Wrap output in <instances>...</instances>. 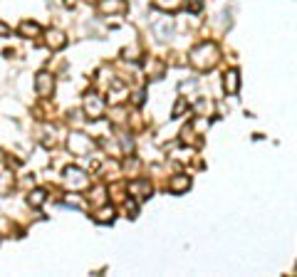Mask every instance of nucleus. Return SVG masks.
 <instances>
[{"instance_id": "23", "label": "nucleus", "mask_w": 297, "mask_h": 277, "mask_svg": "<svg viewBox=\"0 0 297 277\" xmlns=\"http://www.w3.org/2000/svg\"><path fill=\"white\" fill-rule=\"evenodd\" d=\"M201 5H203V0H193L191 2V10H201Z\"/></svg>"}, {"instance_id": "7", "label": "nucleus", "mask_w": 297, "mask_h": 277, "mask_svg": "<svg viewBox=\"0 0 297 277\" xmlns=\"http://www.w3.org/2000/svg\"><path fill=\"white\" fill-rule=\"evenodd\" d=\"M129 193L132 196H137L139 201H144L151 196V183H148L147 178H137V181H132L129 183Z\"/></svg>"}, {"instance_id": "9", "label": "nucleus", "mask_w": 297, "mask_h": 277, "mask_svg": "<svg viewBox=\"0 0 297 277\" xmlns=\"http://www.w3.org/2000/svg\"><path fill=\"white\" fill-rule=\"evenodd\" d=\"M127 2L124 0H99V12L102 15H114V12H124Z\"/></svg>"}, {"instance_id": "20", "label": "nucleus", "mask_w": 297, "mask_h": 277, "mask_svg": "<svg viewBox=\"0 0 297 277\" xmlns=\"http://www.w3.org/2000/svg\"><path fill=\"white\" fill-rule=\"evenodd\" d=\"M67 206H72V208H82V201H79L77 196H67Z\"/></svg>"}, {"instance_id": "17", "label": "nucleus", "mask_w": 297, "mask_h": 277, "mask_svg": "<svg viewBox=\"0 0 297 277\" xmlns=\"http://www.w3.org/2000/svg\"><path fill=\"white\" fill-rule=\"evenodd\" d=\"M186 109H188V102H186V99H183V97H181V99H178V102H176V107H173V117H176V119H178V117H181V114H183V112H186Z\"/></svg>"}, {"instance_id": "3", "label": "nucleus", "mask_w": 297, "mask_h": 277, "mask_svg": "<svg viewBox=\"0 0 297 277\" xmlns=\"http://www.w3.org/2000/svg\"><path fill=\"white\" fill-rule=\"evenodd\" d=\"M67 146H70V151H72L74 156H87V153L94 148L92 138L84 137V134H70V138H67Z\"/></svg>"}, {"instance_id": "14", "label": "nucleus", "mask_w": 297, "mask_h": 277, "mask_svg": "<svg viewBox=\"0 0 297 277\" xmlns=\"http://www.w3.org/2000/svg\"><path fill=\"white\" fill-rule=\"evenodd\" d=\"M153 5H156L158 10H166V12H173V10H178V7L183 5V0H153Z\"/></svg>"}, {"instance_id": "15", "label": "nucleus", "mask_w": 297, "mask_h": 277, "mask_svg": "<svg viewBox=\"0 0 297 277\" xmlns=\"http://www.w3.org/2000/svg\"><path fill=\"white\" fill-rule=\"evenodd\" d=\"M147 72L153 74V79H158V77L163 74V65H161L158 60H148V62H147Z\"/></svg>"}, {"instance_id": "10", "label": "nucleus", "mask_w": 297, "mask_h": 277, "mask_svg": "<svg viewBox=\"0 0 297 277\" xmlns=\"http://www.w3.org/2000/svg\"><path fill=\"white\" fill-rule=\"evenodd\" d=\"M47 45H50L52 50H62V47L67 45V35H65L62 30H50V32H47Z\"/></svg>"}, {"instance_id": "25", "label": "nucleus", "mask_w": 297, "mask_h": 277, "mask_svg": "<svg viewBox=\"0 0 297 277\" xmlns=\"http://www.w3.org/2000/svg\"><path fill=\"white\" fill-rule=\"evenodd\" d=\"M65 5L67 7H77V0H65Z\"/></svg>"}, {"instance_id": "18", "label": "nucleus", "mask_w": 297, "mask_h": 277, "mask_svg": "<svg viewBox=\"0 0 297 277\" xmlns=\"http://www.w3.org/2000/svg\"><path fill=\"white\" fill-rule=\"evenodd\" d=\"M132 148H134V141L129 137H122V151L124 153H132Z\"/></svg>"}, {"instance_id": "6", "label": "nucleus", "mask_w": 297, "mask_h": 277, "mask_svg": "<svg viewBox=\"0 0 297 277\" xmlns=\"http://www.w3.org/2000/svg\"><path fill=\"white\" fill-rule=\"evenodd\" d=\"M188 188H191V176H186V173H176V176L168 181V191L176 193V196H178V193H186Z\"/></svg>"}, {"instance_id": "1", "label": "nucleus", "mask_w": 297, "mask_h": 277, "mask_svg": "<svg viewBox=\"0 0 297 277\" xmlns=\"http://www.w3.org/2000/svg\"><path fill=\"white\" fill-rule=\"evenodd\" d=\"M191 65L196 69H211L216 67V62L221 60V50L216 42H201L198 47L191 50Z\"/></svg>"}, {"instance_id": "11", "label": "nucleus", "mask_w": 297, "mask_h": 277, "mask_svg": "<svg viewBox=\"0 0 297 277\" xmlns=\"http://www.w3.org/2000/svg\"><path fill=\"white\" fill-rule=\"evenodd\" d=\"M20 35L22 37H40L42 35V27L37 22H22L20 25Z\"/></svg>"}, {"instance_id": "13", "label": "nucleus", "mask_w": 297, "mask_h": 277, "mask_svg": "<svg viewBox=\"0 0 297 277\" xmlns=\"http://www.w3.org/2000/svg\"><path fill=\"white\" fill-rule=\"evenodd\" d=\"M94 220H97V223H102V225H104V223H112V220H114V208H112V206L99 208V210H97V215H94Z\"/></svg>"}, {"instance_id": "12", "label": "nucleus", "mask_w": 297, "mask_h": 277, "mask_svg": "<svg viewBox=\"0 0 297 277\" xmlns=\"http://www.w3.org/2000/svg\"><path fill=\"white\" fill-rule=\"evenodd\" d=\"M45 198H47V193L42 191V188H35L30 196H27V206H32V208H40L42 203H45Z\"/></svg>"}, {"instance_id": "21", "label": "nucleus", "mask_w": 297, "mask_h": 277, "mask_svg": "<svg viewBox=\"0 0 297 277\" xmlns=\"http://www.w3.org/2000/svg\"><path fill=\"white\" fill-rule=\"evenodd\" d=\"M127 213H132V218L137 215V203L134 201H127Z\"/></svg>"}, {"instance_id": "4", "label": "nucleus", "mask_w": 297, "mask_h": 277, "mask_svg": "<svg viewBox=\"0 0 297 277\" xmlns=\"http://www.w3.org/2000/svg\"><path fill=\"white\" fill-rule=\"evenodd\" d=\"M35 89H37L40 97H52V92H55V77L50 72H40L35 77Z\"/></svg>"}, {"instance_id": "22", "label": "nucleus", "mask_w": 297, "mask_h": 277, "mask_svg": "<svg viewBox=\"0 0 297 277\" xmlns=\"http://www.w3.org/2000/svg\"><path fill=\"white\" fill-rule=\"evenodd\" d=\"M134 104H137V107L144 104V92H137V94H134Z\"/></svg>"}, {"instance_id": "5", "label": "nucleus", "mask_w": 297, "mask_h": 277, "mask_svg": "<svg viewBox=\"0 0 297 277\" xmlns=\"http://www.w3.org/2000/svg\"><path fill=\"white\" fill-rule=\"evenodd\" d=\"M65 178H67V186H72V188H84L87 186V173L77 166H70L65 171Z\"/></svg>"}, {"instance_id": "2", "label": "nucleus", "mask_w": 297, "mask_h": 277, "mask_svg": "<svg viewBox=\"0 0 297 277\" xmlns=\"http://www.w3.org/2000/svg\"><path fill=\"white\" fill-rule=\"evenodd\" d=\"M104 99L99 97V94H94V92H87L84 94V114L89 117V119H102L104 117Z\"/></svg>"}, {"instance_id": "8", "label": "nucleus", "mask_w": 297, "mask_h": 277, "mask_svg": "<svg viewBox=\"0 0 297 277\" xmlns=\"http://www.w3.org/2000/svg\"><path fill=\"white\" fill-rule=\"evenodd\" d=\"M223 87H225L228 94H235L240 89V74H238V69H228L223 74Z\"/></svg>"}, {"instance_id": "16", "label": "nucleus", "mask_w": 297, "mask_h": 277, "mask_svg": "<svg viewBox=\"0 0 297 277\" xmlns=\"http://www.w3.org/2000/svg\"><path fill=\"white\" fill-rule=\"evenodd\" d=\"M10 186H12V176L0 173V196H2V193H7V191H10Z\"/></svg>"}, {"instance_id": "24", "label": "nucleus", "mask_w": 297, "mask_h": 277, "mask_svg": "<svg viewBox=\"0 0 297 277\" xmlns=\"http://www.w3.org/2000/svg\"><path fill=\"white\" fill-rule=\"evenodd\" d=\"M7 32H10V30H7V25H2V22H0V35H7Z\"/></svg>"}, {"instance_id": "19", "label": "nucleus", "mask_w": 297, "mask_h": 277, "mask_svg": "<svg viewBox=\"0 0 297 277\" xmlns=\"http://www.w3.org/2000/svg\"><path fill=\"white\" fill-rule=\"evenodd\" d=\"M92 201H94V203H102V201H104V188H102V186H99V188H94Z\"/></svg>"}]
</instances>
